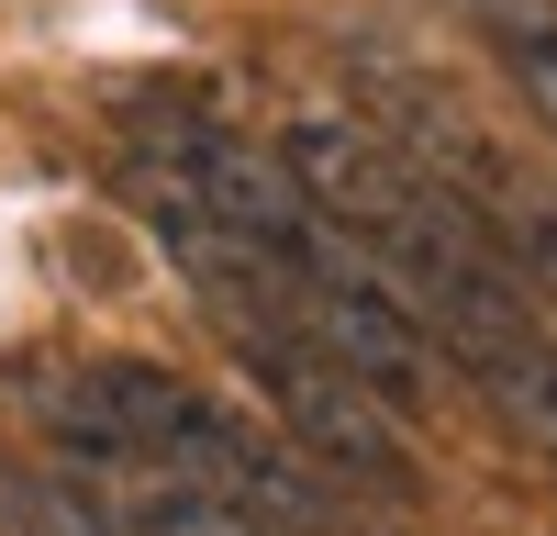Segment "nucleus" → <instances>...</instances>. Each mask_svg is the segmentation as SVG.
<instances>
[{"instance_id": "nucleus-1", "label": "nucleus", "mask_w": 557, "mask_h": 536, "mask_svg": "<svg viewBox=\"0 0 557 536\" xmlns=\"http://www.w3.org/2000/svg\"><path fill=\"white\" fill-rule=\"evenodd\" d=\"M112 480H123V525H134V536H278V525H257V514L235 503V491H212V480H190V470L123 459Z\"/></svg>"}, {"instance_id": "nucleus-2", "label": "nucleus", "mask_w": 557, "mask_h": 536, "mask_svg": "<svg viewBox=\"0 0 557 536\" xmlns=\"http://www.w3.org/2000/svg\"><path fill=\"white\" fill-rule=\"evenodd\" d=\"M502 68H513V89L535 101V123L557 134V23H502Z\"/></svg>"}, {"instance_id": "nucleus-3", "label": "nucleus", "mask_w": 557, "mask_h": 536, "mask_svg": "<svg viewBox=\"0 0 557 536\" xmlns=\"http://www.w3.org/2000/svg\"><path fill=\"white\" fill-rule=\"evenodd\" d=\"M502 414H513V425H524V436L546 447V459H557V346L535 357V369H524L513 391H502Z\"/></svg>"}, {"instance_id": "nucleus-4", "label": "nucleus", "mask_w": 557, "mask_h": 536, "mask_svg": "<svg viewBox=\"0 0 557 536\" xmlns=\"http://www.w3.org/2000/svg\"><path fill=\"white\" fill-rule=\"evenodd\" d=\"M12 536H112L89 503H67V491H23V514H12Z\"/></svg>"}, {"instance_id": "nucleus-5", "label": "nucleus", "mask_w": 557, "mask_h": 536, "mask_svg": "<svg viewBox=\"0 0 557 536\" xmlns=\"http://www.w3.org/2000/svg\"><path fill=\"white\" fill-rule=\"evenodd\" d=\"M524 246L546 257V280H557V202H535V212H524Z\"/></svg>"}, {"instance_id": "nucleus-6", "label": "nucleus", "mask_w": 557, "mask_h": 536, "mask_svg": "<svg viewBox=\"0 0 557 536\" xmlns=\"http://www.w3.org/2000/svg\"><path fill=\"white\" fill-rule=\"evenodd\" d=\"M23 514V480H12V459H0V525H12Z\"/></svg>"}]
</instances>
